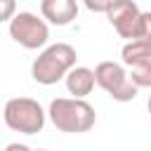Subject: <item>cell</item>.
Masks as SVG:
<instances>
[{
	"label": "cell",
	"instance_id": "6da1fadb",
	"mask_svg": "<svg viewBox=\"0 0 151 151\" xmlns=\"http://www.w3.org/2000/svg\"><path fill=\"white\" fill-rule=\"evenodd\" d=\"M47 116L52 120V125L59 132H68V134H83L87 130L94 127L97 123V113L94 106L87 104L85 99L78 97H57L50 101Z\"/></svg>",
	"mask_w": 151,
	"mask_h": 151
},
{
	"label": "cell",
	"instance_id": "7a4b0ae2",
	"mask_svg": "<svg viewBox=\"0 0 151 151\" xmlns=\"http://www.w3.org/2000/svg\"><path fill=\"white\" fill-rule=\"evenodd\" d=\"M78 52L68 42H54L47 45L31 64V76L40 85H54L66 78V73L76 66Z\"/></svg>",
	"mask_w": 151,
	"mask_h": 151
},
{
	"label": "cell",
	"instance_id": "3957f363",
	"mask_svg": "<svg viewBox=\"0 0 151 151\" xmlns=\"http://www.w3.org/2000/svg\"><path fill=\"white\" fill-rule=\"evenodd\" d=\"M45 111L42 106L31 99V97H14L5 104L2 109V118H5V125L14 132H21V134H38L42 132L45 127Z\"/></svg>",
	"mask_w": 151,
	"mask_h": 151
},
{
	"label": "cell",
	"instance_id": "277c9868",
	"mask_svg": "<svg viewBox=\"0 0 151 151\" xmlns=\"http://www.w3.org/2000/svg\"><path fill=\"white\" fill-rule=\"evenodd\" d=\"M9 38L24 50H40L50 40V24L33 12H17L9 19Z\"/></svg>",
	"mask_w": 151,
	"mask_h": 151
},
{
	"label": "cell",
	"instance_id": "5b68a950",
	"mask_svg": "<svg viewBox=\"0 0 151 151\" xmlns=\"http://www.w3.org/2000/svg\"><path fill=\"white\" fill-rule=\"evenodd\" d=\"M94 83L116 101H132L139 90L118 61H99L94 68Z\"/></svg>",
	"mask_w": 151,
	"mask_h": 151
},
{
	"label": "cell",
	"instance_id": "8992f818",
	"mask_svg": "<svg viewBox=\"0 0 151 151\" xmlns=\"http://www.w3.org/2000/svg\"><path fill=\"white\" fill-rule=\"evenodd\" d=\"M104 14H106L109 24L116 28V33H118L120 38L134 40L137 24H139V14H142V9L137 7L134 0H113Z\"/></svg>",
	"mask_w": 151,
	"mask_h": 151
},
{
	"label": "cell",
	"instance_id": "52a82bcc",
	"mask_svg": "<svg viewBox=\"0 0 151 151\" xmlns=\"http://www.w3.org/2000/svg\"><path fill=\"white\" fill-rule=\"evenodd\" d=\"M40 17L52 26H68L78 17V0H40Z\"/></svg>",
	"mask_w": 151,
	"mask_h": 151
},
{
	"label": "cell",
	"instance_id": "ba28073f",
	"mask_svg": "<svg viewBox=\"0 0 151 151\" xmlns=\"http://www.w3.org/2000/svg\"><path fill=\"white\" fill-rule=\"evenodd\" d=\"M94 71L87 68V66H73L68 73H66V90L71 97H78V99H85L92 90H94Z\"/></svg>",
	"mask_w": 151,
	"mask_h": 151
},
{
	"label": "cell",
	"instance_id": "9c48e42d",
	"mask_svg": "<svg viewBox=\"0 0 151 151\" xmlns=\"http://www.w3.org/2000/svg\"><path fill=\"white\" fill-rule=\"evenodd\" d=\"M120 57H123V64L130 68V66H134V64L151 57V45L142 42V40H127L123 45V50H120Z\"/></svg>",
	"mask_w": 151,
	"mask_h": 151
},
{
	"label": "cell",
	"instance_id": "30bf717a",
	"mask_svg": "<svg viewBox=\"0 0 151 151\" xmlns=\"http://www.w3.org/2000/svg\"><path fill=\"white\" fill-rule=\"evenodd\" d=\"M130 80L137 85V87H151V57L130 66Z\"/></svg>",
	"mask_w": 151,
	"mask_h": 151
},
{
	"label": "cell",
	"instance_id": "8fae6325",
	"mask_svg": "<svg viewBox=\"0 0 151 151\" xmlns=\"http://www.w3.org/2000/svg\"><path fill=\"white\" fill-rule=\"evenodd\" d=\"M134 40H142V42H149V45H151V12H142V14H139V24H137Z\"/></svg>",
	"mask_w": 151,
	"mask_h": 151
},
{
	"label": "cell",
	"instance_id": "7c38bea8",
	"mask_svg": "<svg viewBox=\"0 0 151 151\" xmlns=\"http://www.w3.org/2000/svg\"><path fill=\"white\" fill-rule=\"evenodd\" d=\"M17 14V0H0V24Z\"/></svg>",
	"mask_w": 151,
	"mask_h": 151
},
{
	"label": "cell",
	"instance_id": "4fadbf2b",
	"mask_svg": "<svg viewBox=\"0 0 151 151\" xmlns=\"http://www.w3.org/2000/svg\"><path fill=\"white\" fill-rule=\"evenodd\" d=\"M111 2H113V0H83V5H85L90 12H106Z\"/></svg>",
	"mask_w": 151,
	"mask_h": 151
},
{
	"label": "cell",
	"instance_id": "5bb4252c",
	"mask_svg": "<svg viewBox=\"0 0 151 151\" xmlns=\"http://www.w3.org/2000/svg\"><path fill=\"white\" fill-rule=\"evenodd\" d=\"M5 151H33V149H31V146H26V144L12 142V144H7V146H5Z\"/></svg>",
	"mask_w": 151,
	"mask_h": 151
},
{
	"label": "cell",
	"instance_id": "9a60e30c",
	"mask_svg": "<svg viewBox=\"0 0 151 151\" xmlns=\"http://www.w3.org/2000/svg\"><path fill=\"white\" fill-rule=\"evenodd\" d=\"M146 109H149V113H151V94H149V101H146Z\"/></svg>",
	"mask_w": 151,
	"mask_h": 151
},
{
	"label": "cell",
	"instance_id": "2e32d148",
	"mask_svg": "<svg viewBox=\"0 0 151 151\" xmlns=\"http://www.w3.org/2000/svg\"><path fill=\"white\" fill-rule=\"evenodd\" d=\"M33 151H47V149H33Z\"/></svg>",
	"mask_w": 151,
	"mask_h": 151
}]
</instances>
